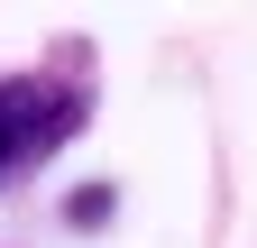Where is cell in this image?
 Segmentation results:
<instances>
[{
    "label": "cell",
    "instance_id": "1",
    "mask_svg": "<svg viewBox=\"0 0 257 248\" xmlns=\"http://www.w3.org/2000/svg\"><path fill=\"white\" fill-rule=\"evenodd\" d=\"M74 129H83V92H64L46 74H0V184L46 166Z\"/></svg>",
    "mask_w": 257,
    "mask_h": 248
},
{
    "label": "cell",
    "instance_id": "2",
    "mask_svg": "<svg viewBox=\"0 0 257 248\" xmlns=\"http://www.w3.org/2000/svg\"><path fill=\"white\" fill-rule=\"evenodd\" d=\"M110 211H119V193H110V184H92V193H74V202H64V221H74V230H101Z\"/></svg>",
    "mask_w": 257,
    "mask_h": 248
}]
</instances>
